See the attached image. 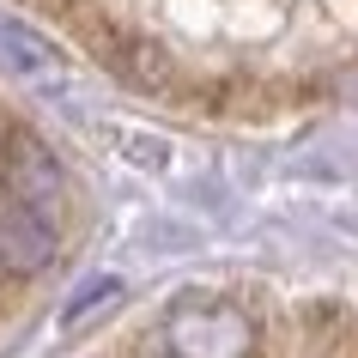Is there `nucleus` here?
<instances>
[{"mask_svg":"<svg viewBox=\"0 0 358 358\" xmlns=\"http://www.w3.org/2000/svg\"><path fill=\"white\" fill-rule=\"evenodd\" d=\"M164 352L170 358H249L255 352V322L249 310L225 298H189L164 322Z\"/></svg>","mask_w":358,"mask_h":358,"instance_id":"nucleus-1","label":"nucleus"},{"mask_svg":"<svg viewBox=\"0 0 358 358\" xmlns=\"http://www.w3.org/2000/svg\"><path fill=\"white\" fill-rule=\"evenodd\" d=\"M6 194L24 201V207H37V213H49V219H61L67 176H61L55 152L43 146L31 128H13V134H6Z\"/></svg>","mask_w":358,"mask_h":358,"instance_id":"nucleus-2","label":"nucleus"},{"mask_svg":"<svg viewBox=\"0 0 358 358\" xmlns=\"http://www.w3.org/2000/svg\"><path fill=\"white\" fill-rule=\"evenodd\" d=\"M61 249V231L49 213L24 207V201H0V267L6 273H19V280H31V273H43V267L55 262Z\"/></svg>","mask_w":358,"mask_h":358,"instance_id":"nucleus-3","label":"nucleus"},{"mask_svg":"<svg viewBox=\"0 0 358 358\" xmlns=\"http://www.w3.org/2000/svg\"><path fill=\"white\" fill-rule=\"evenodd\" d=\"M340 92H346V97H352V103H358V67H352V73H346V79H340Z\"/></svg>","mask_w":358,"mask_h":358,"instance_id":"nucleus-4","label":"nucleus"}]
</instances>
